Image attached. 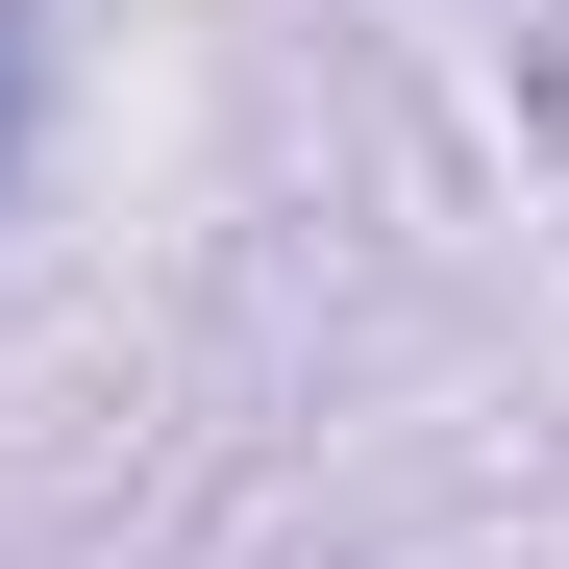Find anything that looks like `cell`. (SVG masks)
<instances>
[{"label": "cell", "mask_w": 569, "mask_h": 569, "mask_svg": "<svg viewBox=\"0 0 569 569\" xmlns=\"http://www.w3.org/2000/svg\"><path fill=\"white\" fill-rule=\"evenodd\" d=\"M0 173H26V26H0Z\"/></svg>", "instance_id": "6da1fadb"}]
</instances>
